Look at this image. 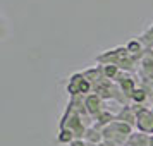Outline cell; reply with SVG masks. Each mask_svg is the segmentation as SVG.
<instances>
[{
    "instance_id": "cell-1",
    "label": "cell",
    "mask_w": 153,
    "mask_h": 146,
    "mask_svg": "<svg viewBox=\"0 0 153 146\" xmlns=\"http://www.w3.org/2000/svg\"><path fill=\"white\" fill-rule=\"evenodd\" d=\"M143 96H145V95H143V91H136V95H134L136 100H143Z\"/></svg>"
}]
</instances>
